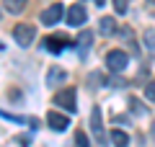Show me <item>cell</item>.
Segmentation results:
<instances>
[{"instance_id":"6da1fadb","label":"cell","mask_w":155,"mask_h":147,"mask_svg":"<svg viewBox=\"0 0 155 147\" xmlns=\"http://www.w3.org/2000/svg\"><path fill=\"white\" fill-rule=\"evenodd\" d=\"M127 62H129V57L124 54L122 49H111L109 54H106V67H109V72H124L127 70Z\"/></svg>"},{"instance_id":"7a4b0ae2","label":"cell","mask_w":155,"mask_h":147,"mask_svg":"<svg viewBox=\"0 0 155 147\" xmlns=\"http://www.w3.org/2000/svg\"><path fill=\"white\" fill-rule=\"evenodd\" d=\"M34 36H36V28H34L31 23H18V26L13 28V39L18 41V47H31Z\"/></svg>"},{"instance_id":"3957f363","label":"cell","mask_w":155,"mask_h":147,"mask_svg":"<svg viewBox=\"0 0 155 147\" xmlns=\"http://www.w3.org/2000/svg\"><path fill=\"white\" fill-rule=\"evenodd\" d=\"M54 103L62 106L67 114H75V111H78V103H75V88H65V90H60V93L54 96Z\"/></svg>"},{"instance_id":"277c9868","label":"cell","mask_w":155,"mask_h":147,"mask_svg":"<svg viewBox=\"0 0 155 147\" xmlns=\"http://www.w3.org/2000/svg\"><path fill=\"white\" fill-rule=\"evenodd\" d=\"M91 129H93V137L98 145H104L106 142V134H104V124H101V109L98 106H93V111H91Z\"/></svg>"},{"instance_id":"5b68a950","label":"cell","mask_w":155,"mask_h":147,"mask_svg":"<svg viewBox=\"0 0 155 147\" xmlns=\"http://www.w3.org/2000/svg\"><path fill=\"white\" fill-rule=\"evenodd\" d=\"M62 18V3H52L47 11H41V23L44 26H54V23H60Z\"/></svg>"},{"instance_id":"8992f818","label":"cell","mask_w":155,"mask_h":147,"mask_svg":"<svg viewBox=\"0 0 155 147\" xmlns=\"http://www.w3.org/2000/svg\"><path fill=\"white\" fill-rule=\"evenodd\" d=\"M85 18H88V13H85V8L80 5V3H75V5H70V11H67V23L70 26H83Z\"/></svg>"},{"instance_id":"52a82bcc","label":"cell","mask_w":155,"mask_h":147,"mask_svg":"<svg viewBox=\"0 0 155 147\" xmlns=\"http://www.w3.org/2000/svg\"><path fill=\"white\" fill-rule=\"evenodd\" d=\"M41 44H44V49L52 52V54H60V52H65V49L70 47V41H67L65 36H47Z\"/></svg>"},{"instance_id":"ba28073f","label":"cell","mask_w":155,"mask_h":147,"mask_svg":"<svg viewBox=\"0 0 155 147\" xmlns=\"http://www.w3.org/2000/svg\"><path fill=\"white\" fill-rule=\"evenodd\" d=\"M47 124L54 132H65L67 126H70V119H67L65 114H60V111H49V114H47Z\"/></svg>"},{"instance_id":"9c48e42d","label":"cell","mask_w":155,"mask_h":147,"mask_svg":"<svg viewBox=\"0 0 155 147\" xmlns=\"http://www.w3.org/2000/svg\"><path fill=\"white\" fill-rule=\"evenodd\" d=\"M65 80H67V72L62 70V67L52 65V67H49V72H47V85H62Z\"/></svg>"},{"instance_id":"30bf717a","label":"cell","mask_w":155,"mask_h":147,"mask_svg":"<svg viewBox=\"0 0 155 147\" xmlns=\"http://www.w3.org/2000/svg\"><path fill=\"white\" fill-rule=\"evenodd\" d=\"M91 41H93V34H91L88 28H83V34L78 36V54H80V57H85V54H88Z\"/></svg>"},{"instance_id":"8fae6325","label":"cell","mask_w":155,"mask_h":147,"mask_svg":"<svg viewBox=\"0 0 155 147\" xmlns=\"http://www.w3.org/2000/svg\"><path fill=\"white\" fill-rule=\"evenodd\" d=\"M98 31L104 34V36H111V34L116 31V21H114L111 16H104V18L98 21Z\"/></svg>"},{"instance_id":"7c38bea8","label":"cell","mask_w":155,"mask_h":147,"mask_svg":"<svg viewBox=\"0 0 155 147\" xmlns=\"http://www.w3.org/2000/svg\"><path fill=\"white\" fill-rule=\"evenodd\" d=\"M111 142H114V147H129V134L122 129H114L111 132Z\"/></svg>"},{"instance_id":"4fadbf2b","label":"cell","mask_w":155,"mask_h":147,"mask_svg":"<svg viewBox=\"0 0 155 147\" xmlns=\"http://www.w3.org/2000/svg\"><path fill=\"white\" fill-rule=\"evenodd\" d=\"M3 5H5L8 13H21L26 8V0H3Z\"/></svg>"},{"instance_id":"5bb4252c","label":"cell","mask_w":155,"mask_h":147,"mask_svg":"<svg viewBox=\"0 0 155 147\" xmlns=\"http://www.w3.org/2000/svg\"><path fill=\"white\" fill-rule=\"evenodd\" d=\"M114 8H116V13H127L129 11V0H114Z\"/></svg>"},{"instance_id":"9a60e30c","label":"cell","mask_w":155,"mask_h":147,"mask_svg":"<svg viewBox=\"0 0 155 147\" xmlns=\"http://www.w3.org/2000/svg\"><path fill=\"white\" fill-rule=\"evenodd\" d=\"M75 142H78V147H91V142H88V137H85L83 132H78V134H75Z\"/></svg>"},{"instance_id":"2e32d148","label":"cell","mask_w":155,"mask_h":147,"mask_svg":"<svg viewBox=\"0 0 155 147\" xmlns=\"http://www.w3.org/2000/svg\"><path fill=\"white\" fill-rule=\"evenodd\" d=\"M145 96H147V101H155V80L147 83V88H145Z\"/></svg>"},{"instance_id":"e0dca14e","label":"cell","mask_w":155,"mask_h":147,"mask_svg":"<svg viewBox=\"0 0 155 147\" xmlns=\"http://www.w3.org/2000/svg\"><path fill=\"white\" fill-rule=\"evenodd\" d=\"M145 39H147V47H150V49H155V44H153V41H155V39H153V34H150V31H147V34H145Z\"/></svg>"},{"instance_id":"ac0fdd59","label":"cell","mask_w":155,"mask_h":147,"mask_svg":"<svg viewBox=\"0 0 155 147\" xmlns=\"http://www.w3.org/2000/svg\"><path fill=\"white\" fill-rule=\"evenodd\" d=\"M93 3H96V5H104V3H106V0H93Z\"/></svg>"},{"instance_id":"d6986e66","label":"cell","mask_w":155,"mask_h":147,"mask_svg":"<svg viewBox=\"0 0 155 147\" xmlns=\"http://www.w3.org/2000/svg\"><path fill=\"white\" fill-rule=\"evenodd\" d=\"M3 49H5V44H3V41H0V52H3Z\"/></svg>"},{"instance_id":"ffe728a7","label":"cell","mask_w":155,"mask_h":147,"mask_svg":"<svg viewBox=\"0 0 155 147\" xmlns=\"http://www.w3.org/2000/svg\"><path fill=\"white\" fill-rule=\"evenodd\" d=\"M147 3H155V0H147Z\"/></svg>"}]
</instances>
